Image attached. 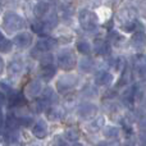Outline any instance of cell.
<instances>
[{
    "instance_id": "6da1fadb",
    "label": "cell",
    "mask_w": 146,
    "mask_h": 146,
    "mask_svg": "<svg viewBox=\"0 0 146 146\" xmlns=\"http://www.w3.org/2000/svg\"><path fill=\"white\" fill-rule=\"evenodd\" d=\"M25 26V21L19 14L15 12H7L3 17V27L8 31V32H15L23 28Z\"/></svg>"
},
{
    "instance_id": "7a4b0ae2",
    "label": "cell",
    "mask_w": 146,
    "mask_h": 146,
    "mask_svg": "<svg viewBox=\"0 0 146 146\" xmlns=\"http://www.w3.org/2000/svg\"><path fill=\"white\" fill-rule=\"evenodd\" d=\"M78 19H80L81 27L86 31H92L98 27L99 25V18L94 12L88 9H82L78 14Z\"/></svg>"
},
{
    "instance_id": "3957f363",
    "label": "cell",
    "mask_w": 146,
    "mask_h": 146,
    "mask_svg": "<svg viewBox=\"0 0 146 146\" xmlns=\"http://www.w3.org/2000/svg\"><path fill=\"white\" fill-rule=\"evenodd\" d=\"M56 62H58V66L60 68L66 69V71H69V69L74 68L76 66V56L73 54L72 50L69 49H63L58 53L56 55Z\"/></svg>"
},
{
    "instance_id": "277c9868",
    "label": "cell",
    "mask_w": 146,
    "mask_h": 146,
    "mask_svg": "<svg viewBox=\"0 0 146 146\" xmlns=\"http://www.w3.org/2000/svg\"><path fill=\"white\" fill-rule=\"evenodd\" d=\"M76 83H77V77L76 76H73V74L63 76L56 82V88H58V91H66V90L74 87Z\"/></svg>"
},
{
    "instance_id": "5b68a950",
    "label": "cell",
    "mask_w": 146,
    "mask_h": 146,
    "mask_svg": "<svg viewBox=\"0 0 146 146\" xmlns=\"http://www.w3.org/2000/svg\"><path fill=\"white\" fill-rule=\"evenodd\" d=\"M32 42V35H30L28 32H21L18 35L14 36L13 38V44L19 49H26L31 45Z\"/></svg>"
},
{
    "instance_id": "8992f818",
    "label": "cell",
    "mask_w": 146,
    "mask_h": 146,
    "mask_svg": "<svg viewBox=\"0 0 146 146\" xmlns=\"http://www.w3.org/2000/svg\"><path fill=\"white\" fill-rule=\"evenodd\" d=\"M55 45H56V41L54 40V38L45 37V38H41V40L37 41V44H36L33 50H35L36 53H45V51H49V50H51V49H54Z\"/></svg>"
},
{
    "instance_id": "52a82bcc",
    "label": "cell",
    "mask_w": 146,
    "mask_h": 146,
    "mask_svg": "<svg viewBox=\"0 0 146 146\" xmlns=\"http://www.w3.org/2000/svg\"><path fill=\"white\" fill-rule=\"evenodd\" d=\"M96 106L94 105V104H90V103H85L82 104V105L78 106V110H77V114L80 117H82V118H91V117H94L96 114Z\"/></svg>"
},
{
    "instance_id": "ba28073f",
    "label": "cell",
    "mask_w": 146,
    "mask_h": 146,
    "mask_svg": "<svg viewBox=\"0 0 146 146\" xmlns=\"http://www.w3.org/2000/svg\"><path fill=\"white\" fill-rule=\"evenodd\" d=\"M42 90V86H41V82L38 80H33L26 86V94L30 98H36L38 94Z\"/></svg>"
},
{
    "instance_id": "9c48e42d",
    "label": "cell",
    "mask_w": 146,
    "mask_h": 146,
    "mask_svg": "<svg viewBox=\"0 0 146 146\" xmlns=\"http://www.w3.org/2000/svg\"><path fill=\"white\" fill-rule=\"evenodd\" d=\"M46 117H48L49 121L53 122L62 121L64 117V110L62 108H58V106H51L46 110Z\"/></svg>"
},
{
    "instance_id": "30bf717a",
    "label": "cell",
    "mask_w": 146,
    "mask_h": 146,
    "mask_svg": "<svg viewBox=\"0 0 146 146\" xmlns=\"http://www.w3.org/2000/svg\"><path fill=\"white\" fill-rule=\"evenodd\" d=\"M32 133H33V136L37 137V139H45V137L48 136V127H46L45 122L38 121L37 123L33 126Z\"/></svg>"
},
{
    "instance_id": "8fae6325",
    "label": "cell",
    "mask_w": 146,
    "mask_h": 146,
    "mask_svg": "<svg viewBox=\"0 0 146 146\" xmlns=\"http://www.w3.org/2000/svg\"><path fill=\"white\" fill-rule=\"evenodd\" d=\"M111 81H113V76H111L109 72H105V71H100L95 77V83L98 86L110 85Z\"/></svg>"
},
{
    "instance_id": "7c38bea8",
    "label": "cell",
    "mask_w": 146,
    "mask_h": 146,
    "mask_svg": "<svg viewBox=\"0 0 146 146\" xmlns=\"http://www.w3.org/2000/svg\"><path fill=\"white\" fill-rule=\"evenodd\" d=\"M135 69L141 78H146V55H139L135 62Z\"/></svg>"
},
{
    "instance_id": "4fadbf2b",
    "label": "cell",
    "mask_w": 146,
    "mask_h": 146,
    "mask_svg": "<svg viewBox=\"0 0 146 146\" xmlns=\"http://www.w3.org/2000/svg\"><path fill=\"white\" fill-rule=\"evenodd\" d=\"M132 45L135 46L136 49H141L146 45V35L144 32H136L133 36H132V40H131Z\"/></svg>"
},
{
    "instance_id": "5bb4252c",
    "label": "cell",
    "mask_w": 146,
    "mask_h": 146,
    "mask_svg": "<svg viewBox=\"0 0 146 146\" xmlns=\"http://www.w3.org/2000/svg\"><path fill=\"white\" fill-rule=\"evenodd\" d=\"M26 104V98L23 96V94L17 92V94H13L12 96L9 98V105L10 106H22Z\"/></svg>"
},
{
    "instance_id": "9a60e30c",
    "label": "cell",
    "mask_w": 146,
    "mask_h": 146,
    "mask_svg": "<svg viewBox=\"0 0 146 146\" xmlns=\"http://www.w3.org/2000/svg\"><path fill=\"white\" fill-rule=\"evenodd\" d=\"M95 51L100 55H106V54L110 51L109 48V44L104 40H96L95 41Z\"/></svg>"
},
{
    "instance_id": "2e32d148",
    "label": "cell",
    "mask_w": 146,
    "mask_h": 146,
    "mask_svg": "<svg viewBox=\"0 0 146 146\" xmlns=\"http://www.w3.org/2000/svg\"><path fill=\"white\" fill-rule=\"evenodd\" d=\"M56 69L53 64H48V66H42V69H41V76H42L44 80L50 81L51 78L55 76Z\"/></svg>"
},
{
    "instance_id": "e0dca14e",
    "label": "cell",
    "mask_w": 146,
    "mask_h": 146,
    "mask_svg": "<svg viewBox=\"0 0 146 146\" xmlns=\"http://www.w3.org/2000/svg\"><path fill=\"white\" fill-rule=\"evenodd\" d=\"M48 12H49V4L45 1L37 3L35 5V8H33V13H35L36 17H44Z\"/></svg>"
},
{
    "instance_id": "ac0fdd59",
    "label": "cell",
    "mask_w": 146,
    "mask_h": 146,
    "mask_svg": "<svg viewBox=\"0 0 146 146\" xmlns=\"http://www.w3.org/2000/svg\"><path fill=\"white\" fill-rule=\"evenodd\" d=\"M31 28H32V31L35 33H37V35H44V33H46L49 31V28L46 27L44 21H36V22H33L32 25H31Z\"/></svg>"
},
{
    "instance_id": "d6986e66",
    "label": "cell",
    "mask_w": 146,
    "mask_h": 146,
    "mask_svg": "<svg viewBox=\"0 0 146 146\" xmlns=\"http://www.w3.org/2000/svg\"><path fill=\"white\" fill-rule=\"evenodd\" d=\"M12 48H13V42L10 40H8V38L3 35L1 31H0V51H1V53H9V51L12 50Z\"/></svg>"
},
{
    "instance_id": "ffe728a7",
    "label": "cell",
    "mask_w": 146,
    "mask_h": 146,
    "mask_svg": "<svg viewBox=\"0 0 146 146\" xmlns=\"http://www.w3.org/2000/svg\"><path fill=\"white\" fill-rule=\"evenodd\" d=\"M64 136H66V139L68 140V141L76 142V141H78V139H80V131H78L77 128H74V127H71V128L66 129Z\"/></svg>"
},
{
    "instance_id": "44dd1931",
    "label": "cell",
    "mask_w": 146,
    "mask_h": 146,
    "mask_svg": "<svg viewBox=\"0 0 146 146\" xmlns=\"http://www.w3.org/2000/svg\"><path fill=\"white\" fill-rule=\"evenodd\" d=\"M22 69H23V66H22V63H21L19 60L10 62V64H9V73L10 74L17 76V74H19V73L22 72Z\"/></svg>"
},
{
    "instance_id": "7402d4cb",
    "label": "cell",
    "mask_w": 146,
    "mask_h": 146,
    "mask_svg": "<svg viewBox=\"0 0 146 146\" xmlns=\"http://www.w3.org/2000/svg\"><path fill=\"white\" fill-rule=\"evenodd\" d=\"M104 136L106 137V139H117L119 135V129L117 128V127H113V126H109L106 127L105 129L103 131Z\"/></svg>"
},
{
    "instance_id": "603a6c76",
    "label": "cell",
    "mask_w": 146,
    "mask_h": 146,
    "mask_svg": "<svg viewBox=\"0 0 146 146\" xmlns=\"http://www.w3.org/2000/svg\"><path fill=\"white\" fill-rule=\"evenodd\" d=\"M77 50L80 51L81 54H88L91 51V45L87 42V41H78L77 42Z\"/></svg>"
},
{
    "instance_id": "cb8c5ba5",
    "label": "cell",
    "mask_w": 146,
    "mask_h": 146,
    "mask_svg": "<svg viewBox=\"0 0 146 146\" xmlns=\"http://www.w3.org/2000/svg\"><path fill=\"white\" fill-rule=\"evenodd\" d=\"M80 67H81V69H82V71L90 72L91 69H92V67H94V62L91 60V59H83V60H81Z\"/></svg>"
},
{
    "instance_id": "d4e9b609",
    "label": "cell",
    "mask_w": 146,
    "mask_h": 146,
    "mask_svg": "<svg viewBox=\"0 0 146 146\" xmlns=\"http://www.w3.org/2000/svg\"><path fill=\"white\" fill-rule=\"evenodd\" d=\"M42 99L46 101V103H50V101H54V99H55V94H54V91H53V88H50V87H48L45 91H44V96H42Z\"/></svg>"
},
{
    "instance_id": "484cf974",
    "label": "cell",
    "mask_w": 146,
    "mask_h": 146,
    "mask_svg": "<svg viewBox=\"0 0 146 146\" xmlns=\"http://www.w3.org/2000/svg\"><path fill=\"white\" fill-rule=\"evenodd\" d=\"M136 22H133V21H128V22H126L124 25H122V30L124 31V32H132V31H135V28H136Z\"/></svg>"
},
{
    "instance_id": "4316f807",
    "label": "cell",
    "mask_w": 146,
    "mask_h": 146,
    "mask_svg": "<svg viewBox=\"0 0 146 146\" xmlns=\"http://www.w3.org/2000/svg\"><path fill=\"white\" fill-rule=\"evenodd\" d=\"M17 119H18V124H22V126H30L32 123L31 117H22V118H17Z\"/></svg>"
},
{
    "instance_id": "83f0119b",
    "label": "cell",
    "mask_w": 146,
    "mask_h": 146,
    "mask_svg": "<svg viewBox=\"0 0 146 146\" xmlns=\"http://www.w3.org/2000/svg\"><path fill=\"white\" fill-rule=\"evenodd\" d=\"M51 60H53V56H51L50 54L41 56V63H42V66H48V64H51Z\"/></svg>"
},
{
    "instance_id": "f1b7e54d",
    "label": "cell",
    "mask_w": 146,
    "mask_h": 146,
    "mask_svg": "<svg viewBox=\"0 0 146 146\" xmlns=\"http://www.w3.org/2000/svg\"><path fill=\"white\" fill-rule=\"evenodd\" d=\"M54 146H68V144H67L64 140H62V139H55V141H54Z\"/></svg>"
},
{
    "instance_id": "f546056e",
    "label": "cell",
    "mask_w": 146,
    "mask_h": 146,
    "mask_svg": "<svg viewBox=\"0 0 146 146\" xmlns=\"http://www.w3.org/2000/svg\"><path fill=\"white\" fill-rule=\"evenodd\" d=\"M139 140L141 144H144L146 146V131L145 132H141V133L139 135Z\"/></svg>"
},
{
    "instance_id": "4dcf8cb0",
    "label": "cell",
    "mask_w": 146,
    "mask_h": 146,
    "mask_svg": "<svg viewBox=\"0 0 146 146\" xmlns=\"http://www.w3.org/2000/svg\"><path fill=\"white\" fill-rule=\"evenodd\" d=\"M92 124H94V127H101V126H103V124H104V119L100 117V118H99V119H96V122H94Z\"/></svg>"
},
{
    "instance_id": "1f68e13d",
    "label": "cell",
    "mask_w": 146,
    "mask_h": 146,
    "mask_svg": "<svg viewBox=\"0 0 146 146\" xmlns=\"http://www.w3.org/2000/svg\"><path fill=\"white\" fill-rule=\"evenodd\" d=\"M5 101H7V98H5V95L3 92H0V106L4 105Z\"/></svg>"
},
{
    "instance_id": "d6a6232c",
    "label": "cell",
    "mask_w": 146,
    "mask_h": 146,
    "mask_svg": "<svg viewBox=\"0 0 146 146\" xmlns=\"http://www.w3.org/2000/svg\"><path fill=\"white\" fill-rule=\"evenodd\" d=\"M140 127H141V128H144L145 131H146V117L140 121Z\"/></svg>"
},
{
    "instance_id": "836d02e7",
    "label": "cell",
    "mask_w": 146,
    "mask_h": 146,
    "mask_svg": "<svg viewBox=\"0 0 146 146\" xmlns=\"http://www.w3.org/2000/svg\"><path fill=\"white\" fill-rule=\"evenodd\" d=\"M106 146H121L118 141H110V142H106Z\"/></svg>"
},
{
    "instance_id": "e575fe53",
    "label": "cell",
    "mask_w": 146,
    "mask_h": 146,
    "mask_svg": "<svg viewBox=\"0 0 146 146\" xmlns=\"http://www.w3.org/2000/svg\"><path fill=\"white\" fill-rule=\"evenodd\" d=\"M4 66H5V64H4V60H3V58L0 56V74H1L3 71H4Z\"/></svg>"
},
{
    "instance_id": "d590c367",
    "label": "cell",
    "mask_w": 146,
    "mask_h": 146,
    "mask_svg": "<svg viewBox=\"0 0 146 146\" xmlns=\"http://www.w3.org/2000/svg\"><path fill=\"white\" fill-rule=\"evenodd\" d=\"M123 146H135V144H133V142H132V141H127V142H126V144H124Z\"/></svg>"
},
{
    "instance_id": "8d00e7d4",
    "label": "cell",
    "mask_w": 146,
    "mask_h": 146,
    "mask_svg": "<svg viewBox=\"0 0 146 146\" xmlns=\"http://www.w3.org/2000/svg\"><path fill=\"white\" fill-rule=\"evenodd\" d=\"M74 146H83L82 144H74Z\"/></svg>"
}]
</instances>
